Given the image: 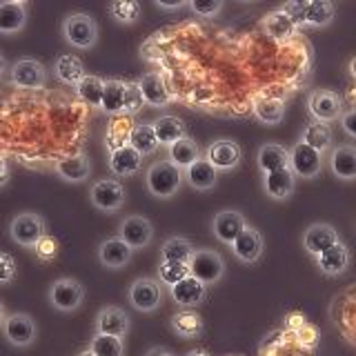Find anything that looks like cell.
I'll list each match as a JSON object with an SVG mask.
<instances>
[{
    "label": "cell",
    "instance_id": "f6af8a7d",
    "mask_svg": "<svg viewBox=\"0 0 356 356\" xmlns=\"http://www.w3.org/2000/svg\"><path fill=\"white\" fill-rule=\"evenodd\" d=\"M187 7L198 18H214L220 14L225 5H222V0H207V3L205 0H189Z\"/></svg>",
    "mask_w": 356,
    "mask_h": 356
},
{
    "label": "cell",
    "instance_id": "1f68e13d",
    "mask_svg": "<svg viewBox=\"0 0 356 356\" xmlns=\"http://www.w3.org/2000/svg\"><path fill=\"white\" fill-rule=\"evenodd\" d=\"M183 183H187L192 189H196V192H207V189L216 187L218 172L205 159H198L183 172Z\"/></svg>",
    "mask_w": 356,
    "mask_h": 356
},
{
    "label": "cell",
    "instance_id": "e0dca14e",
    "mask_svg": "<svg viewBox=\"0 0 356 356\" xmlns=\"http://www.w3.org/2000/svg\"><path fill=\"white\" fill-rule=\"evenodd\" d=\"M131 327V318L125 309L116 305H107L94 318V334H107V337L125 339Z\"/></svg>",
    "mask_w": 356,
    "mask_h": 356
},
{
    "label": "cell",
    "instance_id": "7402d4cb",
    "mask_svg": "<svg viewBox=\"0 0 356 356\" xmlns=\"http://www.w3.org/2000/svg\"><path fill=\"white\" fill-rule=\"evenodd\" d=\"M29 20V3L27 0H5L0 3V33L14 36L27 27Z\"/></svg>",
    "mask_w": 356,
    "mask_h": 356
},
{
    "label": "cell",
    "instance_id": "f546056e",
    "mask_svg": "<svg viewBox=\"0 0 356 356\" xmlns=\"http://www.w3.org/2000/svg\"><path fill=\"white\" fill-rule=\"evenodd\" d=\"M256 165H259L261 174L285 170L289 167V149L281 143H263L256 152Z\"/></svg>",
    "mask_w": 356,
    "mask_h": 356
},
{
    "label": "cell",
    "instance_id": "8d00e7d4",
    "mask_svg": "<svg viewBox=\"0 0 356 356\" xmlns=\"http://www.w3.org/2000/svg\"><path fill=\"white\" fill-rule=\"evenodd\" d=\"M198 159H203V154H200L198 143L192 140L189 136L167 147V161H170L174 167H178L181 172H185L187 167L192 163H196Z\"/></svg>",
    "mask_w": 356,
    "mask_h": 356
},
{
    "label": "cell",
    "instance_id": "60d3db41",
    "mask_svg": "<svg viewBox=\"0 0 356 356\" xmlns=\"http://www.w3.org/2000/svg\"><path fill=\"white\" fill-rule=\"evenodd\" d=\"M87 350L94 356H125V339L107 337V334H94L89 339Z\"/></svg>",
    "mask_w": 356,
    "mask_h": 356
},
{
    "label": "cell",
    "instance_id": "b9f144b4",
    "mask_svg": "<svg viewBox=\"0 0 356 356\" xmlns=\"http://www.w3.org/2000/svg\"><path fill=\"white\" fill-rule=\"evenodd\" d=\"M107 11L118 25H134L143 14V5L138 0H114L107 5Z\"/></svg>",
    "mask_w": 356,
    "mask_h": 356
},
{
    "label": "cell",
    "instance_id": "836d02e7",
    "mask_svg": "<svg viewBox=\"0 0 356 356\" xmlns=\"http://www.w3.org/2000/svg\"><path fill=\"white\" fill-rule=\"evenodd\" d=\"M263 27H265V31H267V36H270L272 40H289V38H294L296 36V31H298V27H296V22L289 18L285 11L278 7V9H274V11H270L265 18H263Z\"/></svg>",
    "mask_w": 356,
    "mask_h": 356
},
{
    "label": "cell",
    "instance_id": "d4e9b609",
    "mask_svg": "<svg viewBox=\"0 0 356 356\" xmlns=\"http://www.w3.org/2000/svg\"><path fill=\"white\" fill-rule=\"evenodd\" d=\"M170 330L183 341H196L205 334V318L196 309H178L170 316Z\"/></svg>",
    "mask_w": 356,
    "mask_h": 356
},
{
    "label": "cell",
    "instance_id": "2e32d148",
    "mask_svg": "<svg viewBox=\"0 0 356 356\" xmlns=\"http://www.w3.org/2000/svg\"><path fill=\"white\" fill-rule=\"evenodd\" d=\"M96 256H98V263L103 267H107L111 272H118V270H125V267L131 263L134 250L118 236H109L98 243Z\"/></svg>",
    "mask_w": 356,
    "mask_h": 356
},
{
    "label": "cell",
    "instance_id": "ab89813d",
    "mask_svg": "<svg viewBox=\"0 0 356 356\" xmlns=\"http://www.w3.org/2000/svg\"><path fill=\"white\" fill-rule=\"evenodd\" d=\"M78 98L87 103L89 107L100 109V100H103V89H105V78H100L96 74H85V78L76 87Z\"/></svg>",
    "mask_w": 356,
    "mask_h": 356
},
{
    "label": "cell",
    "instance_id": "4316f807",
    "mask_svg": "<svg viewBox=\"0 0 356 356\" xmlns=\"http://www.w3.org/2000/svg\"><path fill=\"white\" fill-rule=\"evenodd\" d=\"M296 189V176L289 167L285 170H276L270 174H263V192L272 200H287Z\"/></svg>",
    "mask_w": 356,
    "mask_h": 356
},
{
    "label": "cell",
    "instance_id": "6f0895ef",
    "mask_svg": "<svg viewBox=\"0 0 356 356\" xmlns=\"http://www.w3.org/2000/svg\"><path fill=\"white\" fill-rule=\"evenodd\" d=\"M5 318H7V309H5V303H0V327H3Z\"/></svg>",
    "mask_w": 356,
    "mask_h": 356
},
{
    "label": "cell",
    "instance_id": "7dc6e473",
    "mask_svg": "<svg viewBox=\"0 0 356 356\" xmlns=\"http://www.w3.org/2000/svg\"><path fill=\"white\" fill-rule=\"evenodd\" d=\"M33 252H36V259L40 263L56 261V256H58V241L49 236V234H44V236L33 245Z\"/></svg>",
    "mask_w": 356,
    "mask_h": 356
},
{
    "label": "cell",
    "instance_id": "d590c367",
    "mask_svg": "<svg viewBox=\"0 0 356 356\" xmlns=\"http://www.w3.org/2000/svg\"><path fill=\"white\" fill-rule=\"evenodd\" d=\"M127 145H131V147L136 149L143 159H145V156L156 154L161 147L159 138H156V134H154L152 122H134L131 129H129Z\"/></svg>",
    "mask_w": 356,
    "mask_h": 356
},
{
    "label": "cell",
    "instance_id": "db71d44e",
    "mask_svg": "<svg viewBox=\"0 0 356 356\" xmlns=\"http://www.w3.org/2000/svg\"><path fill=\"white\" fill-rule=\"evenodd\" d=\"M154 5L159 7V9H163V11H176V9L187 7V3H183V0H176V3H163V0H156Z\"/></svg>",
    "mask_w": 356,
    "mask_h": 356
},
{
    "label": "cell",
    "instance_id": "484cf974",
    "mask_svg": "<svg viewBox=\"0 0 356 356\" xmlns=\"http://www.w3.org/2000/svg\"><path fill=\"white\" fill-rule=\"evenodd\" d=\"M136 85L140 89V96L145 100V105L159 107V109L170 105V89H167V83L161 74H156V72L145 74L138 78Z\"/></svg>",
    "mask_w": 356,
    "mask_h": 356
},
{
    "label": "cell",
    "instance_id": "277c9868",
    "mask_svg": "<svg viewBox=\"0 0 356 356\" xmlns=\"http://www.w3.org/2000/svg\"><path fill=\"white\" fill-rule=\"evenodd\" d=\"M163 285L154 276H138L134 278L127 289V300L136 312L154 314L163 305Z\"/></svg>",
    "mask_w": 356,
    "mask_h": 356
},
{
    "label": "cell",
    "instance_id": "680465c9",
    "mask_svg": "<svg viewBox=\"0 0 356 356\" xmlns=\"http://www.w3.org/2000/svg\"><path fill=\"white\" fill-rule=\"evenodd\" d=\"M78 356H94V354H92V352H89V350H83V352H81V354H78Z\"/></svg>",
    "mask_w": 356,
    "mask_h": 356
},
{
    "label": "cell",
    "instance_id": "5b68a950",
    "mask_svg": "<svg viewBox=\"0 0 356 356\" xmlns=\"http://www.w3.org/2000/svg\"><path fill=\"white\" fill-rule=\"evenodd\" d=\"M47 300L54 309L63 312V314H70V312H76L83 305L85 300V287L78 278L72 276H60L49 285L47 292Z\"/></svg>",
    "mask_w": 356,
    "mask_h": 356
},
{
    "label": "cell",
    "instance_id": "d6986e66",
    "mask_svg": "<svg viewBox=\"0 0 356 356\" xmlns=\"http://www.w3.org/2000/svg\"><path fill=\"white\" fill-rule=\"evenodd\" d=\"M330 172L334 178L339 181L350 183L356 178V147L352 143H345V145H337L327 152V159H325Z\"/></svg>",
    "mask_w": 356,
    "mask_h": 356
},
{
    "label": "cell",
    "instance_id": "ac0fdd59",
    "mask_svg": "<svg viewBox=\"0 0 356 356\" xmlns=\"http://www.w3.org/2000/svg\"><path fill=\"white\" fill-rule=\"evenodd\" d=\"M314 261H316V267L323 276L337 278V276L348 272V267L352 263V254H350L348 245H345L343 241H339V243H334L332 248H327L325 252L314 256Z\"/></svg>",
    "mask_w": 356,
    "mask_h": 356
},
{
    "label": "cell",
    "instance_id": "30bf717a",
    "mask_svg": "<svg viewBox=\"0 0 356 356\" xmlns=\"http://www.w3.org/2000/svg\"><path fill=\"white\" fill-rule=\"evenodd\" d=\"M307 114L312 116V122H323V125L339 120L343 114L341 94L332 92V89H314L307 96Z\"/></svg>",
    "mask_w": 356,
    "mask_h": 356
},
{
    "label": "cell",
    "instance_id": "f5cc1de1",
    "mask_svg": "<svg viewBox=\"0 0 356 356\" xmlns=\"http://www.w3.org/2000/svg\"><path fill=\"white\" fill-rule=\"evenodd\" d=\"M145 356H178V354L170 348H165V345H154V348L145 352Z\"/></svg>",
    "mask_w": 356,
    "mask_h": 356
},
{
    "label": "cell",
    "instance_id": "ba28073f",
    "mask_svg": "<svg viewBox=\"0 0 356 356\" xmlns=\"http://www.w3.org/2000/svg\"><path fill=\"white\" fill-rule=\"evenodd\" d=\"M89 200L92 205L105 214H114L127 200V192L120 181L116 178H98V181L89 187Z\"/></svg>",
    "mask_w": 356,
    "mask_h": 356
},
{
    "label": "cell",
    "instance_id": "816d5d0a",
    "mask_svg": "<svg viewBox=\"0 0 356 356\" xmlns=\"http://www.w3.org/2000/svg\"><path fill=\"white\" fill-rule=\"evenodd\" d=\"M11 181V170H9V163L0 159V189L7 187Z\"/></svg>",
    "mask_w": 356,
    "mask_h": 356
},
{
    "label": "cell",
    "instance_id": "4dcf8cb0",
    "mask_svg": "<svg viewBox=\"0 0 356 356\" xmlns=\"http://www.w3.org/2000/svg\"><path fill=\"white\" fill-rule=\"evenodd\" d=\"M337 16V7L330 0H309L303 3V14H300V27L321 29L327 27Z\"/></svg>",
    "mask_w": 356,
    "mask_h": 356
},
{
    "label": "cell",
    "instance_id": "83f0119b",
    "mask_svg": "<svg viewBox=\"0 0 356 356\" xmlns=\"http://www.w3.org/2000/svg\"><path fill=\"white\" fill-rule=\"evenodd\" d=\"M51 72H54L56 81L67 85V87H76L85 78V74H87L85 63L78 58V56H74V54H60L58 58L54 60Z\"/></svg>",
    "mask_w": 356,
    "mask_h": 356
},
{
    "label": "cell",
    "instance_id": "bcb514c9",
    "mask_svg": "<svg viewBox=\"0 0 356 356\" xmlns=\"http://www.w3.org/2000/svg\"><path fill=\"white\" fill-rule=\"evenodd\" d=\"M145 107V100L140 96V89L136 83H127V92H125V107H122L120 116H136L138 111Z\"/></svg>",
    "mask_w": 356,
    "mask_h": 356
},
{
    "label": "cell",
    "instance_id": "7a4b0ae2",
    "mask_svg": "<svg viewBox=\"0 0 356 356\" xmlns=\"http://www.w3.org/2000/svg\"><path fill=\"white\" fill-rule=\"evenodd\" d=\"M145 185L154 198H174L183 187V172L170 161H156L145 172Z\"/></svg>",
    "mask_w": 356,
    "mask_h": 356
},
{
    "label": "cell",
    "instance_id": "f1b7e54d",
    "mask_svg": "<svg viewBox=\"0 0 356 356\" xmlns=\"http://www.w3.org/2000/svg\"><path fill=\"white\" fill-rule=\"evenodd\" d=\"M152 127H154V134H156V138H159L161 147H170V145L189 136L185 120L178 116H172V114H165V116H159L156 120H152Z\"/></svg>",
    "mask_w": 356,
    "mask_h": 356
},
{
    "label": "cell",
    "instance_id": "603a6c76",
    "mask_svg": "<svg viewBox=\"0 0 356 356\" xmlns=\"http://www.w3.org/2000/svg\"><path fill=\"white\" fill-rule=\"evenodd\" d=\"M107 167H109V172L118 178L136 176L143 170V156L134 149L131 145H120V147L109 152Z\"/></svg>",
    "mask_w": 356,
    "mask_h": 356
},
{
    "label": "cell",
    "instance_id": "44dd1931",
    "mask_svg": "<svg viewBox=\"0 0 356 356\" xmlns=\"http://www.w3.org/2000/svg\"><path fill=\"white\" fill-rule=\"evenodd\" d=\"M248 220H245V214L238 209H220L218 214L211 220V234L216 236V241H220L222 245H232L234 238L245 229Z\"/></svg>",
    "mask_w": 356,
    "mask_h": 356
},
{
    "label": "cell",
    "instance_id": "9c48e42d",
    "mask_svg": "<svg viewBox=\"0 0 356 356\" xmlns=\"http://www.w3.org/2000/svg\"><path fill=\"white\" fill-rule=\"evenodd\" d=\"M9 83L18 89H44L47 85V67L36 58H18L9 65Z\"/></svg>",
    "mask_w": 356,
    "mask_h": 356
},
{
    "label": "cell",
    "instance_id": "7c38bea8",
    "mask_svg": "<svg viewBox=\"0 0 356 356\" xmlns=\"http://www.w3.org/2000/svg\"><path fill=\"white\" fill-rule=\"evenodd\" d=\"M325 167V156L303 143H294L289 149V170L296 178H316Z\"/></svg>",
    "mask_w": 356,
    "mask_h": 356
},
{
    "label": "cell",
    "instance_id": "f907efd6",
    "mask_svg": "<svg viewBox=\"0 0 356 356\" xmlns=\"http://www.w3.org/2000/svg\"><path fill=\"white\" fill-rule=\"evenodd\" d=\"M341 125H343V131L348 134V138H356V111L354 107H348L343 111V114L339 116Z\"/></svg>",
    "mask_w": 356,
    "mask_h": 356
},
{
    "label": "cell",
    "instance_id": "6da1fadb",
    "mask_svg": "<svg viewBox=\"0 0 356 356\" xmlns=\"http://www.w3.org/2000/svg\"><path fill=\"white\" fill-rule=\"evenodd\" d=\"M60 33L67 44L87 51L96 47L100 29L92 14H87V11H72V14H67L60 22Z\"/></svg>",
    "mask_w": 356,
    "mask_h": 356
},
{
    "label": "cell",
    "instance_id": "7bdbcfd3",
    "mask_svg": "<svg viewBox=\"0 0 356 356\" xmlns=\"http://www.w3.org/2000/svg\"><path fill=\"white\" fill-rule=\"evenodd\" d=\"M189 274V267L185 263H159L156 267V281L165 287H172L176 285L178 281H183V278Z\"/></svg>",
    "mask_w": 356,
    "mask_h": 356
},
{
    "label": "cell",
    "instance_id": "9f6ffc18",
    "mask_svg": "<svg viewBox=\"0 0 356 356\" xmlns=\"http://www.w3.org/2000/svg\"><path fill=\"white\" fill-rule=\"evenodd\" d=\"M185 356H209V352H205V350H189Z\"/></svg>",
    "mask_w": 356,
    "mask_h": 356
},
{
    "label": "cell",
    "instance_id": "ee69618b",
    "mask_svg": "<svg viewBox=\"0 0 356 356\" xmlns=\"http://www.w3.org/2000/svg\"><path fill=\"white\" fill-rule=\"evenodd\" d=\"M129 129H131V125L127 122V116H116L114 120H111V125L107 129V138H105L109 152L120 147V145H127Z\"/></svg>",
    "mask_w": 356,
    "mask_h": 356
},
{
    "label": "cell",
    "instance_id": "9a60e30c",
    "mask_svg": "<svg viewBox=\"0 0 356 356\" xmlns=\"http://www.w3.org/2000/svg\"><path fill=\"white\" fill-rule=\"evenodd\" d=\"M229 250L234 254V259L245 263V265L259 263L261 256H263V250H265L263 234L256 229V227H252V225H245V229L229 245Z\"/></svg>",
    "mask_w": 356,
    "mask_h": 356
},
{
    "label": "cell",
    "instance_id": "4fadbf2b",
    "mask_svg": "<svg viewBox=\"0 0 356 356\" xmlns=\"http://www.w3.org/2000/svg\"><path fill=\"white\" fill-rule=\"evenodd\" d=\"M116 236L120 241H125L134 252L145 250L154 241V225H152L149 218H145L140 214H131V216H125L118 222Z\"/></svg>",
    "mask_w": 356,
    "mask_h": 356
},
{
    "label": "cell",
    "instance_id": "3957f363",
    "mask_svg": "<svg viewBox=\"0 0 356 356\" xmlns=\"http://www.w3.org/2000/svg\"><path fill=\"white\" fill-rule=\"evenodd\" d=\"M9 238L20 248H31L36 245L44 234H47V220L42 218L38 211H18V214L9 220Z\"/></svg>",
    "mask_w": 356,
    "mask_h": 356
},
{
    "label": "cell",
    "instance_id": "e575fe53",
    "mask_svg": "<svg viewBox=\"0 0 356 356\" xmlns=\"http://www.w3.org/2000/svg\"><path fill=\"white\" fill-rule=\"evenodd\" d=\"M298 143H303L307 147L325 156L334 147V131L330 125H323V122H309V125L300 131Z\"/></svg>",
    "mask_w": 356,
    "mask_h": 356
},
{
    "label": "cell",
    "instance_id": "5bb4252c",
    "mask_svg": "<svg viewBox=\"0 0 356 356\" xmlns=\"http://www.w3.org/2000/svg\"><path fill=\"white\" fill-rule=\"evenodd\" d=\"M167 292H170V298L176 303V307L181 309H196L207 300V285H203L192 274H187L176 285L167 287Z\"/></svg>",
    "mask_w": 356,
    "mask_h": 356
},
{
    "label": "cell",
    "instance_id": "c3c4849f",
    "mask_svg": "<svg viewBox=\"0 0 356 356\" xmlns=\"http://www.w3.org/2000/svg\"><path fill=\"white\" fill-rule=\"evenodd\" d=\"M18 276L16 259L7 252H0V285H11Z\"/></svg>",
    "mask_w": 356,
    "mask_h": 356
},
{
    "label": "cell",
    "instance_id": "ffe728a7",
    "mask_svg": "<svg viewBox=\"0 0 356 356\" xmlns=\"http://www.w3.org/2000/svg\"><path fill=\"white\" fill-rule=\"evenodd\" d=\"M54 172L65 183H74V185L85 183L89 174H92V159H89V154H85V152H78L74 156H65V159L56 161Z\"/></svg>",
    "mask_w": 356,
    "mask_h": 356
},
{
    "label": "cell",
    "instance_id": "74e56055",
    "mask_svg": "<svg viewBox=\"0 0 356 356\" xmlns=\"http://www.w3.org/2000/svg\"><path fill=\"white\" fill-rule=\"evenodd\" d=\"M196 252L194 243L185 236H170L161 245V261L163 263H189Z\"/></svg>",
    "mask_w": 356,
    "mask_h": 356
},
{
    "label": "cell",
    "instance_id": "8fae6325",
    "mask_svg": "<svg viewBox=\"0 0 356 356\" xmlns=\"http://www.w3.org/2000/svg\"><path fill=\"white\" fill-rule=\"evenodd\" d=\"M203 159L214 167L216 172H232L236 170L243 161V149L236 140L232 138H218L207 145Z\"/></svg>",
    "mask_w": 356,
    "mask_h": 356
},
{
    "label": "cell",
    "instance_id": "52a82bcc",
    "mask_svg": "<svg viewBox=\"0 0 356 356\" xmlns=\"http://www.w3.org/2000/svg\"><path fill=\"white\" fill-rule=\"evenodd\" d=\"M0 330H3V337L7 339L11 348H20V350L31 348L38 339L36 318L27 314V312H11V314H7Z\"/></svg>",
    "mask_w": 356,
    "mask_h": 356
},
{
    "label": "cell",
    "instance_id": "f35d334b",
    "mask_svg": "<svg viewBox=\"0 0 356 356\" xmlns=\"http://www.w3.org/2000/svg\"><path fill=\"white\" fill-rule=\"evenodd\" d=\"M254 116L259 118L261 122H265V125H281L283 118H285V103L278 98H259L252 107Z\"/></svg>",
    "mask_w": 356,
    "mask_h": 356
},
{
    "label": "cell",
    "instance_id": "11a10c76",
    "mask_svg": "<svg viewBox=\"0 0 356 356\" xmlns=\"http://www.w3.org/2000/svg\"><path fill=\"white\" fill-rule=\"evenodd\" d=\"M7 72H9V63H7V58H5V54L0 51V81L7 76Z\"/></svg>",
    "mask_w": 356,
    "mask_h": 356
},
{
    "label": "cell",
    "instance_id": "681fc988",
    "mask_svg": "<svg viewBox=\"0 0 356 356\" xmlns=\"http://www.w3.org/2000/svg\"><path fill=\"white\" fill-rule=\"evenodd\" d=\"M296 337H298V341L305 345V348H314L316 345V339H318V334H316V330L309 325V323H300V327L296 330Z\"/></svg>",
    "mask_w": 356,
    "mask_h": 356
},
{
    "label": "cell",
    "instance_id": "d6a6232c",
    "mask_svg": "<svg viewBox=\"0 0 356 356\" xmlns=\"http://www.w3.org/2000/svg\"><path fill=\"white\" fill-rule=\"evenodd\" d=\"M125 92H127V81L107 78L103 89V100H100V111L107 116H120L122 107H125Z\"/></svg>",
    "mask_w": 356,
    "mask_h": 356
},
{
    "label": "cell",
    "instance_id": "8992f818",
    "mask_svg": "<svg viewBox=\"0 0 356 356\" xmlns=\"http://www.w3.org/2000/svg\"><path fill=\"white\" fill-rule=\"evenodd\" d=\"M189 267V274L194 278H198L203 285H216L222 276H225V259L216 252V250H209V248H198L192 259L187 263Z\"/></svg>",
    "mask_w": 356,
    "mask_h": 356
},
{
    "label": "cell",
    "instance_id": "cb8c5ba5",
    "mask_svg": "<svg viewBox=\"0 0 356 356\" xmlns=\"http://www.w3.org/2000/svg\"><path fill=\"white\" fill-rule=\"evenodd\" d=\"M341 236L334 225L330 222H312V225L303 232V248L305 252L314 259L321 252H325L327 248H332L334 243H339Z\"/></svg>",
    "mask_w": 356,
    "mask_h": 356
}]
</instances>
